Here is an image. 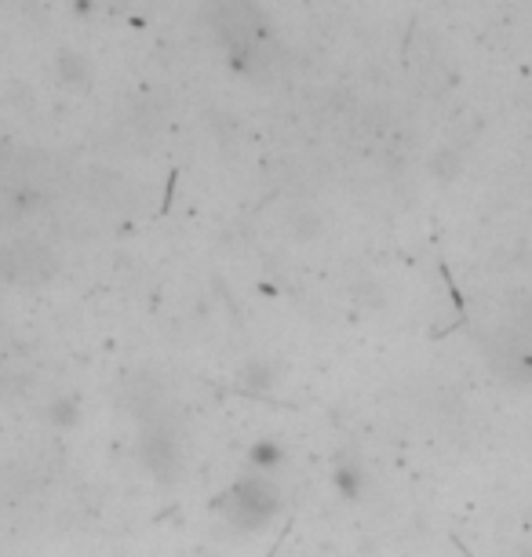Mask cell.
I'll return each instance as SVG.
<instances>
[{
    "instance_id": "obj_1",
    "label": "cell",
    "mask_w": 532,
    "mask_h": 557,
    "mask_svg": "<svg viewBox=\"0 0 532 557\" xmlns=\"http://www.w3.org/2000/svg\"><path fill=\"white\" fill-rule=\"evenodd\" d=\"M267 488L270 485H263V481H245V485H237L234 492H231V499L234 503H242L231 518L237 521V524H248V529H256V524H263L267 521V513L274 510V503H263L259 496H267Z\"/></svg>"
},
{
    "instance_id": "obj_2",
    "label": "cell",
    "mask_w": 532,
    "mask_h": 557,
    "mask_svg": "<svg viewBox=\"0 0 532 557\" xmlns=\"http://www.w3.org/2000/svg\"><path fill=\"white\" fill-rule=\"evenodd\" d=\"M248 459H252V467L259 470H274L281 459H285V448L277 445V441H259V445H252V451H248Z\"/></svg>"
}]
</instances>
